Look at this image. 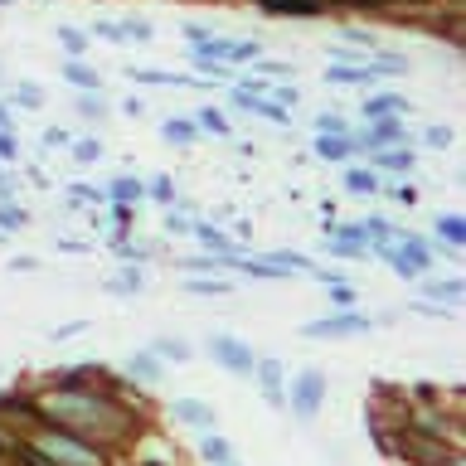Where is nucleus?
<instances>
[{
    "label": "nucleus",
    "instance_id": "15",
    "mask_svg": "<svg viewBox=\"0 0 466 466\" xmlns=\"http://www.w3.org/2000/svg\"><path fill=\"white\" fill-rule=\"evenodd\" d=\"M151 350H156L160 360H175V364H185V360H189V350H185V340H175V335H170V340H156Z\"/></svg>",
    "mask_w": 466,
    "mask_h": 466
},
{
    "label": "nucleus",
    "instance_id": "14",
    "mask_svg": "<svg viewBox=\"0 0 466 466\" xmlns=\"http://www.w3.org/2000/svg\"><path fill=\"white\" fill-rule=\"evenodd\" d=\"M195 238H199L204 248H209V253H218V258L228 253V238H224L218 228H209V224H199V228H195Z\"/></svg>",
    "mask_w": 466,
    "mask_h": 466
},
{
    "label": "nucleus",
    "instance_id": "19",
    "mask_svg": "<svg viewBox=\"0 0 466 466\" xmlns=\"http://www.w3.org/2000/svg\"><path fill=\"white\" fill-rule=\"evenodd\" d=\"M224 58H233V64H243V58H258V44H224Z\"/></svg>",
    "mask_w": 466,
    "mask_h": 466
},
{
    "label": "nucleus",
    "instance_id": "33",
    "mask_svg": "<svg viewBox=\"0 0 466 466\" xmlns=\"http://www.w3.org/2000/svg\"><path fill=\"white\" fill-rule=\"evenodd\" d=\"M316 131H330L335 137V131H340V116H316Z\"/></svg>",
    "mask_w": 466,
    "mask_h": 466
},
{
    "label": "nucleus",
    "instance_id": "26",
    "mask_svg": "<svg viewBox=\"0 0 466 466\" xmlns=\"http://www.w3.org/2000/svg\"><path fill=\"white\" fill-rule=\"evenodd\" d=\"M0 228H25V214L10 209V204H0Z\"/></svg>",
    "mask_w": 466,
    "mask_h": 466
},
{
    "label": "nucleus",
    "instance_id": "31",
    "mask_svg": "<svg viewBox=\"0 0 466 466\" xmlns=\"http://www.w3.org/2000/svg\"><path fill=\"white\" fill-rule=\"evenodd\" d=\"M112 291H141V272H127V277H116Z\"/></svg>",
    "mask_w": 466,
    "mask_h": 466
},
{
    "label": "nucleus",
    "instance_id": "38",
    "mask_svg": "<svg viewBox=\"0 0 466 466\" xmlns=\"http://www.w3.org/2000/svg\"><path fill=\"white\" fill-rule=\"evenodd\" d=\"M218 466H228V461H218Z\"/></svg>",
    "mask_w": 466,
    "mask_h": 466
},
{
    "label": "nucleus",
    "instance_id": "8",
    "mask_svg": "<svg viewBox=\"0 0 466 466\" xmlns=\"http://www.w3.org/2000/svg\"><path fill=\"white\" fill-rule=\"evenodd\" d=\"M262 10H272V15H320L316 0H262Z\"/></svg>",
    "mask_w": 466,
    "mask_h": 466
},
{
    "label": "nucleus",
    "instance_id": "13",
    "mask_svg": "<svg viewBox=\"0 0 466 466\" xmlns=\"http://www.w3.org/2000/svg\"><path fill=\"white\" fill-rule=\"evenodd\" d=\"M379 166H384V170H413V156H408V151H399V146H389V151H379Z\"/></svg>",
    "mask_w": 466,
    "mask_h": 466
},
{
    "label": "nucleus",
    "instance_id": "6",
    "mask_svg": "<svg viewBox=\"0 0 466 466\" xmlns=\"http://www.w3.org/2000/svg\"><path fill=\"white\" fill-rule=\"evenodd\" d=\"M175 418L195 422V428H214V408L199 403V399H180V403H175Z\"/></svg>",
    "mask_w": 466,
    "mask_h": 466
},
{
    "label": "nucleus",
    "instance_id": "18",
    "mask_svg": "<svg viewBox=\"0 0 466 466\" xmlns=\"http://www.w3.org/2000/svg\"><path fill=\"white\" fill-rule=\"evenodd\" d=\"M68 83H73V87H97L102 78H97L93 68H83V64H68Z\"/></svg>",
    "mask_w": 466,
    "mask_h": 466
},
{
    "label": "nucleus",
    "instance_id": "7",
    "mask_svg": "<svg viewBox=\"0 0 466 466\" xmlns=\"http://www.w3.org/2000/svg\"><path fill=\"white\" fill-rule=\"evenodd\" d=\"M335 233H340V238H335L330 248H335L340 258H360V253H364V233H360V224H345V228H335Z\"/></svg>",
    "mask_w": 466,
    "mask_h": 466
},
{
    "label": "nucleus",
    "instance_id": "1",
    "mask_svg": "<svg viewBox=\"0 0 466 466\" xmlns=\"http://www.w3.org/2000/svg\"><path fill=\"white\" fill-rule=\"evenodd\" d=\"M39 408L64 422L68 432H122L127 428L122 408L97 399V393H87V389H54V393L39 399Z\"/></svg>",
    "mask_w": 466,
    "mask_h": 466
},
{
    "label": "nucleus",
    "instance_id": "36",
    "mask_svg": "<svg viewBox=\"0 0 466 466\" xmlns=\"http://www.w3.org/2000/svg\"><path fill=\"white\" fill-rule=\"evenodd\" d=\"M0 156H15V137H5V131H0Z\"/></svg>",
    "mask_w": 466,
    "mask_h": 466
},
{
    "label": "nucleus",
    "instance_id": "11",
    "mask_svg": "<svg viewBox=\"0 0 466 466\" xmlns=\"http://www.w3.org/2000/svg\"><path fill=\"white\" fill-rule=\"evenodd\" d=\"M316 151L326 156V160H345L350 156V141L345 137H320V131H316Z\"/></svg>",
    "mask_w": 466,
    "mask_h": 466
},
{
    "label": "nucleus",
    "instance_id": "4",
    "mask_svg": "<svg viewBox=\"0 0 466 466\" xmlns=\"http://www.w3.org/2000/svg\"><path fill=\"white\" fill-rule=\"evenodd\" d=\"M209 355L224 364V370H233V374H253V350H248L243 340H233V335H214L209 340Z\"/></svg>",
    "mask_w": 466,
    "mask_h": 466
},
{
    "label": "nucleus",
    "instance_id": "28",
    "mask_svg": "<svg viewBox=\"0 0 466 466\" xmlns=\"http://www.w3.org/2000/svg\"><path fill=\"white\" fill-rule=\"evenodd\" d=\"M97 156H102L97 141H78V146H73V160H97Z\"/></svg>",
    "mask_w": 466,
    "mask_h": 466
},
{
    "label": "nucleus",
    "instance_id": "32",
    "mask_svg": "<svg viewBox=\"0 0 466 466\" xmlns=\"http://www.w3.org/2000/svg\"><path fill=\"white\" fill-rule=\"evenodd\" d=\"M78 112H83V116H102V102H97V97H83Z\"/></svg>",
    "mask_w": 466,
    "mask_h": 466
},
{
    "label": "nucleus",
    "instance_id": "20",
    "mask_svg": "<svg viewBox=\"0 0 466 466\" xmlns=\"http://www.w3.org/2000/svg\"><path fill=\"white\" fill-rule=\"evenodd\" d=\"M428 297H442V301H457V297H461V282H428Z\"/></svg>",
    "mask_w": 466,
    "mask_h": 466
},
{
    "label": "nucleus",
    "instance_id": "2",
    "mask_svg": "<svg viewBox=\"0 0 466 466\" xmlns=\"http://www.w3.org/2000/svg\"><path fill=\"white\" fill-rule=\"evenodd\" d=\"M39 451L49 457L54 466H102V457L87 442H73L68 432H44L39 437Z\"/></svg>",
    "mask_w": 466,
    "mask_h": 466
},
{
    "label": "nucleus",
    "instance_id": "12",
    "mask_svg": "<svg viewBox=\"0 0 466 466\" xmlns=\"http://www.w3.org/2000/svg\"><path fill=\"white\" fill-rule=\"evenodd\" d=\"M146 189H141V180H131V175H116L112 180V199H122V204H131V199H141Z\"/></svg>",
    "mask_w": 466,
    "mask_h": 466
},
{
    "label": "nucleus",
    "instance_id": "21",
    "mask_svg": "<svg viewBox=\"0 0 466 466\" xmlns=\"http://www.w3.org/2000/svg\"><path fill=\"white\" fill-rule=\"evenodd\" d=\"M151 199H156V204H170V199H175V185H170V175H160V180H151Z\"/></svg>",
    "mask_w": 466,
    "mask_h": 466
},
{
    "label": "nucleus",
    "instance_id": "30",
    "mask_svg": "<svg viewBox=\"0 0 466 466\" xmlns=\"http://www.w3.org/2000/svg\"><path fill=\"white\" fill-rule=\"evenodd\" d=\"M166 137H170V141H189V137H195V127H189V122H170Z\"/></svg>",
    "mask_w": 466,
    "mask_h": 466
},
{
    "label": "nucleus",
    "instance_id": "37",
    "mask_svg": "<svg viewBox=\"0 0 466 466\" xmlns=\"http://www.w3.org/2000/svg\"><path fill=\"white\" fill-rule=\"evenodd\" d=\"M5 122H10V116H5V107H0V127H5Z\"/></svg>",
    "mask_w": 466,
    "mask_h": 466
},
{
    "label": "nucleus",
    "instance_id": "29",
    "mask_svg": "<svg viewBox=\"0 0 466 466\" xmlns=\"http://www.w3.org/2000/svg\"><path fill=\"white\" fill-rule=\"evenodd\" d=\"M393 107L403 112V97H374V102H370V116H379V112H393Z\"/></svg>",
    "mask_w": 466,
    "mask_h": 466
},
{
    "label": "nucleus",
    "instance_id": "10",
    "mask_svg": "<svg viewBox=\"0 0 466 466\" xmlns=\"http://www.w3.org/2000/svg\"><path fill=\"white\" fill-rule=\"evenodd\" d=\"M437 233L451 243V248H461L466 243V224H461V214H447V218H437Z\"/></svg>",
    "mask_w": 466,
    "mask_h": 466
},
{
    "label": "nucleus",
    "instance_id": "34",
    "mask_svg": "<svg viewBox=\"0 0 466 466\" xmlns=\"http://www.w3.org/2000/svg\"><path fill=\"white\" fill-rule=\"evenodd\" d=\"M393 199H403V204H413V199H418V189H413V185H399V189H393Z\"/></svg>",
    "mask_w": 466,
    "mask_h": 466
},
{
    "label": "nucleus",
    "instance_id": "23",
    "mask_svg": "<svg viewBox=\"0 0 466 466\" xmlns=\"http://www.w3.org/2000/svg\"><path fill=\"white\" fill-rule=\"evenodd\" d=\"M122 35H131L137 44H146V39H151V25H146V20H127V25H122Z\"/></svg>",
    "mask_w": 466,
    "mask_h": 466
},
{
    "label": "nucleus",
    "instance_id": "17",
    "mask_svg": "<svg viewBox=\"0 0 466 466\" xmlns=\"http://www.w3.org/2000/svg\"><path fill=\"white\" fill-rule=\"evenodd\" d=\"M58 39H64V49H68V54H83V49H87V35H83V29H73V25L58 29Z\"/></svg>",
    "mask_w": 466,
    "mask_h": 466
},
{
    "label": "nucleus",
    "instance_id": "35",
    "mask_svg": "<svg viewBox=\"0 0 466 466\" xmlns=\"http://www.w3.org/2000/svg\"><path fill=\"white\" fill-rule=\"evenodd\" d=\"M189 291H209L214 297V291H224V282H189Z\"/></svg>",
    "mask_w": 466,
    "mask_h": 466
},
{
    "label": "nucleus",
    "instance_id": "16",
    "mask_svg": "<svg viewBox=\"0 0 466 466\" xmlns=\"http://www.w3.org/2000/svg\"><path fill=\"white\" fill-rule=\"evenodd\" d=\"M345 189H355V195H374V175L370 170H345Z\"/></svg>",
    "mask_w": 466,
    "mask_h": 466
},
{
    "label": "nucleus",
    "instance_id": "3",
    "mask_svg": "<svg viewBox=\"0 0 466 466\" xmlns=\"http://www.w3.org/2000/svg\"><path fill=\"white\" fill-rule=\"evenodd\" d=\"M320 399H326V379H320V370H301L297 389H291V408H297V418H316Z\"/></svg>",
    "mask_w": 466,
    "mask_h": 466
},
{
    "label": "nucleus",
    "instance_id": "25",
    "mask_svg": "<svg viewBox=\"0 0 466 466\" xmlns=\"http://www.w3.org/2000/svg\"><path fill=\"white\" fill-rule=\"evenodd\" d=\"M204 457H209V461H228V447L218 442V437H204Z\"/></svg>",
    "mask_w": 466,
    "mask_h": 466
},
{
    "label": "nucleus",
    "instance_id": "5",
    "mask_svg": "<svg viewBox=\"0 0 466 466\" xmlns=\"http://www.w3.org/2000/svg\"><path fill=\"white\" fill-rule=\"evenodd\" d=\"M360 330H370V320L364 316H330V320H311L306 326V335H326V340H335V335H360Z\"/></svg>",
    "mask_w": 466,
    "mask_h": 466
},
{
    "label": "nucleus",
    "instance_id": "9",
    "mask_svg": "<svg viewBox=\"0 0 466 466\" xmlns=\"http://www.w3.org/2000/svg\"><path fill=\"white\" fill-rule=\"evenodd\" d=\"M379 73L374 68H350V64H335L330 68V83H374Z\"/></svg>",
    "mask_w": 466,
    "mask_h": 466
},
{
    "label": "nucleus",
    "instance_id": "27",
    "mask_svg": "<svg viewBox=\"0 0 466 466\" xmlns=\"http://www.w3.org/2000/svg\"><path fill=\"white\" fill-rule=\"evenodd\" d=\"M93 29H97L102 39H112V44H122V39H127V35H122V25H112V20H97Z\"/></svg>",
    "mask_w": 466,
    "mask_h": 466
},
{
    "label": "nucleus",
    "instance_id": "24",
    "mask_svg": "<svg viewBox=\"0 0 466 466\" xmlns=\"http://www.w3.org/2000/svg\"><path fill=\"white\" fill-rule=\"evenodd\" d=\"M131 374H141V379H156V355H137V360H131Z\"/></svg>",
    "mask_w": 466,
    "mask_h": 466
},
{
    "label": "nucleus",
    "instance_id": "22",
    "mask_svg": "<svg viewBox=\"0 0 466 466\" xmlns=\"http://www.w3.org/2000/svg\"><path fill=\"white\" fill-rule=\"evenodd\" d=\"M199 127H209V131H218V137H224V131H228V122H224V116H218L214 107H204V112H199Z\"/></svg>",
    "mask_w": 466,
    "mask_h": 466
}]
</instances>
